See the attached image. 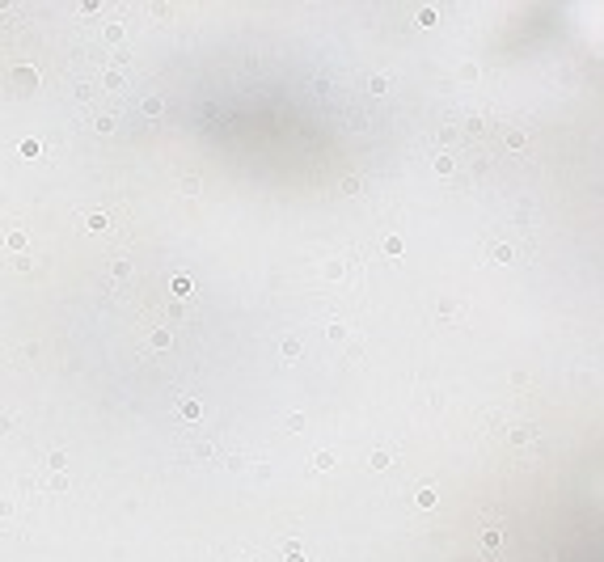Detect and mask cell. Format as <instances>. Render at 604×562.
<instances>
[{"label": "cell", "mask_w": 604, "mask_h": 562, "mask_svg": "<svg viewBox=\"0 0 604 562\" xmlns=\"http://www.w3.org/2000/svg\"><path fill=\"white\" fill-rule=\"evenodd\" d=\"M494 262H512V245H494Z\"/></svg>", "instance_id": "obj_9"}, {"label": "cell", "mask_w": 604, "mask_h": 562, "mask_svg": "<svg viewBox=\"0 0 604 562\" xmlns=\"http://www.w3.org/2000/svg\"><path fill=\"white\" fill-rule=\"evenodd\" d=\"M288 562H304V554H300L296 545H288Z\"/></svg>", "instance_id": "obj_17"}, {"label": "cell", "mask_w": 604, "mask_h": 562, "mask_svg": "<svg viewBox=\"0 0 604 562\" xmlns=\"http://www.w3.org/2000/svg\"><path fill=\"white\" fill-rule=\"evenodd\" d=\"M532 436H537V431H532V427H516V431H512V444H528Z\"/></svg>", "instance_id": "obj_4"}, {"label": "cell", "mask_w": 604, "mask_h": 562, "mask_svg": "<svg viewBox=\"0 0 604 562\" xmlns=\"http://www.w3.org/2000/svg\"><path fill=\"white\" fill-rule=\"evenodd\" d=\"M414 499H419V507H431V503H435V490H419Z\"/></svg>", "instance_id": "obj_7"}, {"label": "cell", "mask_w": 604, "mask_h": 562, "mask_svg": "<svg viewBox=\"0 0 604 562\" xmlns=\"http://www.w3.org/2000/svg\"><path fill=\"white\" fill-rule=\"evenodd\" d=\"M288 431H304V414H288Z\"/></svg>", "instance_id": "obj_10"}, {"label": "cell", "mask_w": 604, "mask_h": 562, "mask_svg": "<svg viewBox=\"0 0 604 562\" xmlns=\"http://www.w3.org/2000/svg\"><path fill=\"white\" fill-rule=\"evenodd\" d=\"M435 174H452V157H440V161H435Z\"/></svg>", "instance_id": "obj_14"}, {"label": "cell", "mask_w": 604, "mask_h": 562, "mask_svg": "<svg viewBox=\"0 0 604 562\" xmlns=\"http://www.w3.org/2000/svg\"><path fill=\"white\" fill-rule=\"evenodd\" d=\"M177 414H182V418H199V402L195 398H182V402H177Z\"/></svg>", "instance_id": "obj_1"}, {"label": "cell", "mask_w": 604, "mask_h": 562, "mask_svg": "<svg viewBox=\"0 0 604 562\" xmlns=\"http://www.w3.org/2000/svg\"><path fill=\"white\" fill-rule=\"evenodd\" d=\"M507 148H524V131H512V136H507Z\"/></svg>", "instance_id": "obj_11"}, {"label": "cell", "mask_w": 604, "mask_h": 562, "mask_svg": "<svg viewBox=\"0 0 604 562\" xmlns=\"http://www.w3.org/2000/svg\"><path fill=\"white\" fill-rule=\"evenodd\" d=\"M419 21L423 26H435V9H419Z\"/></svg>", "instance_id": "obj_13"}, {"label": "cell", "mask_w": 604, "mask_h": 562, "mask_svg": "<svg viewBox=\"0 0 604 562\" xmlns=\"http://www.w3.org/2000/svg\"><path fill=\"white\" fill-rule=\"evenodd\" d=\"M296 355H300V342H296V338H283V360H296Z\"/></svg>", "instance_id": "obj_5"}, {"label": "cell", "mask_w": 604, "mask_h": 562, "mask_svg": "<svg viewBox=\"0 0 604 562\" xmlns=\"http://www.w3.org/2000/svg\"><path fill=\"white\" fill-rule=\"evenodd\" d=\"M313 465H317V469H330V465H334V457H330V452H317Z\"/></svg>", "instance_id": "obj_12"}, {"label": "cell", "mask_w": 604, "mask_h": 562, "mask_svg": "<svg viewBox=\"0 0 604 562\" xmlns=\"http://www.w3.org/2000/svg\"><path fill=\"white\" fill-rule=\"evenodd\" d=\"M499 541H503L499 529H486V533H482V545H486V549H499Z\"/></svg>", "instance_id": "obj_3"}, {"label": "cell", "mask_w": 604, "mask_h": 562, "mask_svg": "<svg viewBox=\"0 0 604 562\" xmlns=\"http://www.w3.org/2000/svg\"><path fill=\"white\" fill-rule=\"evenodd\" d=\"M389 465V452H372V469H385Z\"/></svg>", "instance_id": "obj_16"}, {"label": "cell", "mask_w": 604, "mask_h": 562, "mask_svg": "<svg viewBox=\"0 0 604 562\" xmlns=\"http://www.w3.org/2000/svg\"><path fill=\"white\" fill-rule=\"evenodd\" d=\"M21 245H26V237H21V233H9V249H13V254H17Z\"/></svg>", "instance_id": "obj_15"}, {"label": "cell", "mask_w": 604, "mask_h": 562, "mask_svg": "<svg viewBox=\"0 0 604 562\" xmlns=\"http://www.w3.org/2000/svg\"><path fill=\"white\" fill-rule=\"evenodd\" d=\"M173 292H177V296H191V279H186V275H177V279H173Z\"/></svg>", "instance_id": "obj_6"}, {"label": "cell", "mask_w": 604, "mask_h": 562, "mask_svg": "<svg viewBox=\"0 0 604 562\" xmlns=\"http://www.w3.org/2000/svg\"><path fill=\"white\" fill-rule=\"evenodd\" d=\"M169 342H173V334L165 330V326H161V330H152V347H157V351H165Z\"/></svg>", "instance_id": "obj_2"}, {"label": "cell", "mask_w": 604, "mask_h": 562, "mask_svg": "<svg viewBox=\"0 0 604 562\" xmlns=\"http://www.w3.org/2000/svg\"><path fill=\"white\" fill-rule=\"evenodd\" d=\"M385 254H401V237H385Z\"/></svg>", "instance_id": "obj_8"}]
</instances>
